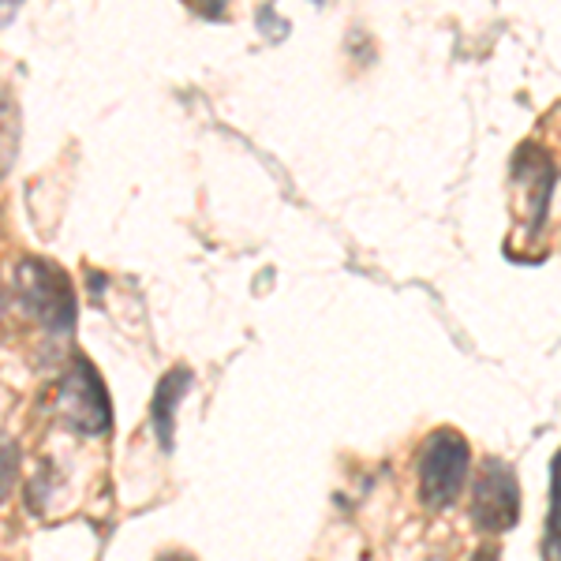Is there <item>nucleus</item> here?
I'll list each match as a JSON object with an SVG mask.
<instances>
[{
	"instance_id": "nucleus-1",
	"label": "nucleus",
	"mask_w": 561,
	"mask_h": 561,
	"mask_svg": "<svg viewBox=\"0 0 561 561\" xmlns=\"http://www.w3.org/2000/svg\"><path fill=\"white\" fill-rule=\"evenodd\" d=\"M15 296H20L23 311L49 333L76 330V288H71V277L65 270L53 266V262L38 255L20 259V266H15Z\"/></svg>"
},
{
	"instance_id": "nucleus-2",
	"label": "nucleus",
	"mask_w": 561,
	"mask_h": 561,
	"mask_svg": "<svg viewBox=\"0 0 561 561\" xmlns=\"http://www.w3.org/2000/svg\"><path fill=\"white\" fill-rule=\"evenodd\" d=\"M420 497L427 510H449L472 472V449L454 427L431 431L420 449Z\"/></svg>"
},
{
	"instance_id": "nucleus-3",
	"label": "nucleus",
	"mask_w": 561,
	"mask_h": 561,
	"mask_svg": "<svg viewBox=\"0 0 561 561\" xmlns=\"http://www.w3.org/2000/svg\"><path fill=\"white\" fill-rule=\"evenodd\" d=\"M60 415L76 434H98L113 431V397L105 389V378L98 375V367L87 356H76L60 378V393H57Z\"/></svg>"
},
{
	"instance_id": "nucleus-4",
	"label": "nucleus",
	"mask_w": 561,
	"mask_h": 561,
	"mask_svg": "<svg viewBox=\"0 0 561 561\" xmlns=\"http://www.w3.org/2000/svg\"><path fill=\"white\" fill-rule=\"evenodd\" d=\"M472 528L483 536H505L520 520V483L505 460H483L472 479V510H468Z\"/></svg>"
},
{
	"instance_id": "nucleus-5",
	"label": "nucleus",
	"mask_w": 561,
	"mask_h": 561,
	"mask_svg": "<svg viewBox=\"0 0 561 561\" xmlns=\"http://www.w3.org/2000/svg\"><path fill=\"white\" fill-rule=\"evenodd\" d=\"M513 176L528 187L531 203H536V217H531V229H539L542 217L550 210V195H554V184H558V169L554 161L547 158L542 147H520V153L513 158Z\"/></svg>"
},
{
	"instance_id": "nucleus-6",
	"label": "nucleus",
	"mask_w": 561,
	"mask_h": 561,
	"mask_svg": "<svg viewBox=\"0 0 561 561\" xmlns=\"http://www.w3.org/2000/svg\"><path fill=\"white\" fill-rule=\"evenodd\" d=\"M192 389V370L187 367H173L161 375L158 389H153V401H150V423L153 434H158L161 449H173V434H176V409L180 401L187 397Z\"/></svg>"
},
{
	"instance_id": "nucleus-7",
	"label": "nucleus",
	"mask_w": 561,
	"mask_h": 561,
	"mask_svg": "<svg viewBox=\"0 0 561 561\" xmlns=\"http://www.w3.org/2000/svg\"><path fill=\"white\" fill-rule=\"evenodd\" d=\"M23 147V113L8 90H0V184L12 176Z\"/></svg>"
},
{
	"instance_id": "nucleus-8",
	"label": "nucleus",
	"mask_w": 561,
	"mask_h": 561,
	"mask_svg": "<svg viewBox=\"0 0 561 561\" xmlns=\"http://www.w3.org/2000/svg\"><path fill=\"white\" fill-rule=\"evenodd\" d=\"M542 554L561 558V449L554 454V468H550V513H547V539H542Z\"/></svg>"
},
{
	"instance_id": "nucleus-9",
	"label": "nucleus",
	"mask_w": 561,
	"mask_h": 561,
	"mask_svg": "<svg viewBox=\"0 0 561 561\" xmlns=\"http://www.w3.org/2000/svg\"><path fill=\"white\" fill-rule=\"evenodd\" d=\"M15 483H20V446L12 438H0V502H8Z\"/></svg>"
},
{
	"instance_id": "nucleus-10",
	"label": "nucleus",
	"mask_w": 561,
	"mask_h": 561,
	"mask_svg": "<svg viewBox=\"0 0 561 561\" xmlns=\"http://www.w3.org/2000/svg\"><path fill=\"white\" fill-rule=\"evenodd\" d=\"M20 8H23V0H0V31L15 20V12H20Z\"/></svg>"
},
{
	"instance_id": "nucleus-11",
	"label": "nucleus",
	"mask_w": 561,
	"mask_h": 561,
	"mask_svg": "<svg viewBox=\"0 0 561 561\" xmlns=\"http://www.w3.org/2000/svg\"><path fill=\"white\" fill-rule=\"evenodd\" d=\"M198 8H203L206 15H221L225 12V0H198Z\"/></svg>"
},
{
	"instance_id": "nucleus-12",
	"label": "nucleus",
	"mask_w": 561,
	"mask_h": 561,
	"mask_svg": "<svg viewBox=\"0 0 561 561\" xmlns=\"http://www.w3.org/2000/svg\"><path fill=\"white\" fill-rule=\"evenodd\" d=\"M4 307H8V296H4V288H0V319H4Z\"/></svg>"
}]
</instances>
